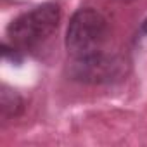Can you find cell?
I'll use <instances>...</instances> for the list:
<instances>
[{
	"mask_svg": "<svg viewBox=\"0 0 147 147\" xmlns=\"http://www.w3.org/2000/svg\"><path fill=\"white\" fill-rule=\"evenodd\" d=\"M0 107H2V118L4 119H9V118H16L23 113L24 109V100L23 97L7 88V87H2V99H0Z\"/></svg>",
	"mask_w": 147,
	"mask_h": 147,
	"instance_id": "obj_4",
	"label": "cell"
},
{
	"mask_svg": "<svg viewBox=\"0 0 147 147\" xmlns=\"http://www.w3.org/2000/svg\"><path fill=\"white\" fill-rule=\"evenodd\" d=\"M107 19L92 7H82L71 16L66 31V50L71 57H83L102 50L107 38Z\"/></svg>",
	"mask_w": 147,
	"mask_h": 147,
	"instance_id": "obj_2",
	"label": "cell"
},
{
	"mask_svg": "<svg viewBox=\"0 0 147 147\" xmlns=\"http://www.w3.org/2000/svg\"><path fill=\"white\" fill-rule=\"evenodd\" d=\"M128 67L125 57L99 50L83 57H71L67 76L85 85H109L121 82L128 75Z\"/></svg>",
	"mask_w": 147,
	"mask_h": 147,
	"instance_id": "obj_3",
	"label": "cell"
},
{
	"mask_svg": "<svg viewBox=\"0 0 147 147\" xmlns=\"http://www.w3.org/2000/svg\"><path fill=\"white\" fill-rule=\"evenodd\" d=\"M147 36V19L142 23V26L138 28V33H137V40H142V38H145Z\"/></svg>",
	"mask_w": 147,
	"mask_h": 147,
	"instance_id": "obj_5",
	"label": "cell"
},
{
	"mask_svg": "<svg viewBox=\"0 0 147 147\" xmlns=\"http://www.w3.org/2000/svg\"><path fill=\"white\" fill-rule=\"evenodd\" d=\"M61 21V7L54 2H45L23 12L7 26V43H11L23 55L24 52L38 49L45 43Z\"/></svg>",
	"mask_w": 147,
	"mask_h": 147,
	"instance_id": "obj_1",
	"label": "cell"
}]
</instances>
